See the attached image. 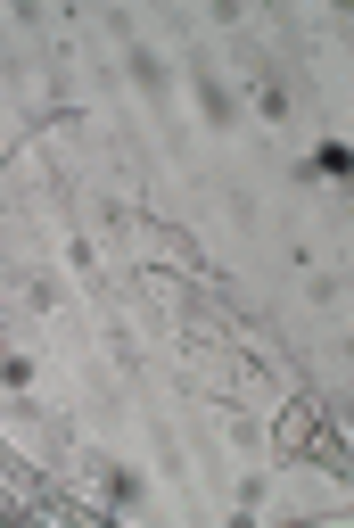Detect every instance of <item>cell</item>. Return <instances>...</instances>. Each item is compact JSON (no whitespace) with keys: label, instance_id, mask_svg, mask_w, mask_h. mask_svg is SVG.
Wrapping results in <instances>:
<instances>
[{"label":"cell","instance_id":"cell-1","mask_svg":"<svg viewBox=\"0 0 354 528\" xmlns=\"http://www.w3.org/2000/svg\"><path fill=\"white\" fill-rule=\"evenodd\" d=\"M198 108H206V116H215V124H231V99H223V83H215V75H206V66H198Z\"/></svg>","mask_w":354,"mask_h":528}]
</instances>
